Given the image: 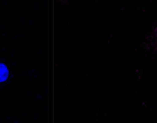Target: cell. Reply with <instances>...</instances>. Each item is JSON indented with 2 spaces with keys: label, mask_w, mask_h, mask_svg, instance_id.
<instances>
[{
  "label": "cell",
  "mask_w": 157,
  "mask_h": 123,
  "mask_svg": "<svg viewBox=\"0 0 157 123\" xmlns=\"http://www.w3.org/2000/svg\"><path fill=\"white\" fill-rule=\"evenodd\" d=\"M146 50L157 57V18L153 22L147 37H146Z\"/></svg>",
  "instance_id": "cell-1"
},
{
  "label": "cell",
  "mask_w": 157,
  "mask_h": 123,
  "mask_svg": "<svg viewBox=\"0 0 157 123\" xmlns=\"http://www.w3.org/2000/svg\"><path fill=\"white\" fill-rule=\"evenodd\" d=\"M156 123H157V116H156Z\"/></svg>",
  "instance_id": "cell-3"
},
{
  "label": "cell",
  "mask_w": 157,
  "mask_h": 123,
  "mask_svg": "<svg viewBox=\"0 0 157 123\" xmlns=\"http://www.w3.org/2000/svg\"><path fill=\"white\" fill-rule=\"evenodd\" d=\"M10 70L3 63H0V82H5L9 78Z\"/></svg>",
  "instance_id": "cell-2"
}]
</instances>
